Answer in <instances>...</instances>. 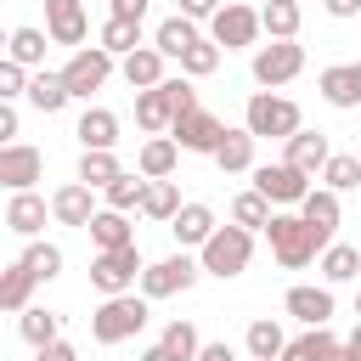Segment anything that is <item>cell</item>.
Segmentation results:
<instances>
[{
	"label": "cell",
	"instance_id": "cell-6",
	"mask_svg": "<svg viewBox=\"0 0 361 361\" xmlns=\"http://www.w3.org/2000/svg\"><path fill=\"white\" fill-rule=\"evenodd\" d=\"M113 68H118V56H113V51H102V45H79L56 73H62V85H68V96H73V102H90V96L113 79Z\"/></svg>",
	"mask_w": 361,
	"mask_h": 361
},
{
	"label": "cell",
	"instance_id": "cell-47",
	"mask_svg": "<svg viewBox=\"0 0 361 361\" xmlns=\"http://www.w3.org/2000/svg\"><path fill=\"white\" fill-rule=\"evenodd\" d=\"M220 6H226V0H180V17H192V23H209Z\"/></svg>",
	"mask_w": 361,
	"mask_h": 361
},
{
	"label": "cell",
	"instance_id": "cell-48",
	"mask_svg": "<svg viewBox=\"0 0 361 361\" xmlns=\"http://www.w3.org/2000/svg\"><path fill=\"white\" fill-rule=\"evenodd\" d=\"M107 6H113L107 17H135V23H147V6H152V0H107Z\"/></svg>",
	"mask_w": 361,
	"mask_h": 361
},
{
	"label": "cell",
	"instance_id": "cell-36",
	"mask_svg": "<svg viewBox=\"0 0 361 361\" xmlns=\"http://www.w3.org/2000/svg\"><path fill=\"white\" fill-rule=\"evenodd\" d=\"M243 344H248V361H276V355H282V344H288V333H282V322L259 316V322H248Z\"/></svg>",
	"mask_w": 361,
	"mask_h": 361
},
{
	"label": "cell",
	"instance_id": "cell-41",
	"mask_svg": "<svg viewBox=\"0 0 361 361\" xmlns=\"http://www.w3.org/2000/svg\"><path fill=\"white\" fill-rule=\"evenodd\" d=\"M45 45H51V34H45V28H11V51H6V56H11V62H23V68L34 73V68L45 62Z\"/></svg>",
	"mask_w": 361,
	"mask_h": 361
},
{
	"label": "cell",
	"instance_id": "cell-34",
	"mask_svg": "<svg viewBox=\"0 0 361 361\" xmlns=\"http://www.w3.org/2000/svg\"><path fill=\"white\" fill-rule=\"evenodd\" d=\"M192 39H203V34H197V23H192V17H180V11H175V17H164V23L152 28V45H158L169 62H180V51H186Z\"/></svg>",
	"mask_w": 361,
	"mask_h": 361
},
{
	"label": "cell",
	"instance_id": "cell-54",
	"mask_svg": "<svg viewBox=\"0 0 361 361\" xmlns=\"http://www.w3.org/2000/svg\"><path fill=\"white\" fill-rule=\"evenodd\" d=\"M141 361H169V355H164L158 344H147V350H141Z\"/></svg>",
	"mask_w": 361,
	"mask_h": 361
},
{
	"label": "cell",
	"instance_id": "cell-11",
	"mask_svg": "<svg viewBox=\"0 0 361 361\" xmlns=\"http://www.w3.org/2000/svg\"><path fill=\"white\" fill-rule=\"evenodd\" d=\"M169 135H175L180 152H209V158H214V147H220V135H226V118H214V113L197 102L192 113H180V118L169 124Z\"/></svg>",
	"mask_w": 361,
	"mask_h": 361
},
{
	"label": "cell",
	"instance_id": "cell-33",
	"mask_svg": "<svg viewBox=\"0 0 361 361\" xmlns=\"http://www.w3.org/2000/svg\"><path fill=\"white\" fill-rule=\"evenodd\" d=\"M34 288H39V276L17 259V265H6L0 271V310H28L34 305Z\"/></svg>",
	"mask_w": 361,
	"mask_h": 361
},
{
	"label": "cell",
	"instance_id": "cell-32",
	"mask_svg": "<svg viewBox=\"0 0 361 361\" xmlns=\"http://www.w3.org/2000/svg\"><path fill=\"white\" fill-rule=\"evenodd\" d=\"M299 23H305V6L299 0H265L259 6V28L271 39H299Z\"/></svg>",
	"mask_w": 361,
	"mask_h": 361
},
{
	"label": "cell",
	"instance_id": "cell-29",
	"mask_svg": "<svg viewBox=\"0 0 361 361\" xmlns=\"http://www.w3.org/2000/svg\"><path fill=\"white\" fill-rule=\"evenodd\" d=\"M141 192H147V175L135 169H124V175H113L107 186H102V209H118V214H141Z\"/></svg>",
	"mask_w": 361,
	"mask_h": 361
},
{
	"label": "cell",
	"instance_id": "cell-31",
	"mask_svg": "<svg viewBox=\"0 0 361 361\" xmlns=\"http://www.w3.org/2000/svg\"><path fill=\"white\" fill-rule=\"evenodd\" d=\"M355 276H361V248L327 243V248H322V282H327V288H344V282H355Z\"/></svg>",
	"mask_w": 361,
	"mask_h": 361
},
{
	"label": "cell",
	"instance_id": "cell-14",
	"mask_svg": "<svg viewBox=\"0 0 361 361\" xmlns=\"http://www.w3.org/2000/svg\"><path fill=\"white\" fill-rule=\"evenodd\" d=\"M96 186H85V180H68V186H56L51 192V220L56 226H73V231H85L90 220H96Z\"/></svg>",
	"mask_w": 361,
	"mask_h": 361
},
{
	"label": "cell",
	"instance_id": "cell-53",
	"mask_svg": "<svg viewBox=\"0 0 361 361\" xmlns=\"http://www.w3.org/2000/svg\"><path fill=\"white\" fill-rule=\"evenodd\" d=\"M338 361H361V322H355V333L344 338V350H338Z\"/></svg>",
	"mask_w": 361,
	"mask_h": 361
},
{
	"label": "cell",
	"instance_id": "cell-17",
	"mask_svg": "<svg viewBox=\"0 0 361 361\" xmlns=\"http://www.w3.org/2000/svg\"><path fill=\"white\" fill-rule=\"evenodd\" d=\"M299 214H305V226L322 237V248L333 243V231H338V220H344V203H338V192L333 186H310L305 197H299Z\"/></svg>",
	"mask_w": 361,
	"mask_h": 361
},
{
	"label": "cell",
	"instance_id": "cell-27",
	"mask_svg": "<svg viewBox=\"0 0 361 361\" xmlns=\"http://www.w3.org/2000/svg\"><path fill=\"white\" fill-rule=\"evenodd\" d=\"M17 333H23V344L45 350V344H56V338H62V316H56V310H45V305H28V310H17Z\"/></svg>",
	"mask_w": 361,
	"mask_h": 361
},
{
	"label": "cell",
	"instance_id": "cell-8",
	"mask_svg": "<svg viewBox=\"0 0 361 361\" xmlns=\"http://www.w3.org/2000/svg\"><path fill=\"white\" fill-rule=\"evenodd\" d=\"M248 175H254V192H259L271 209H299V197L310 192V175L293 169L288 158H282V164H254Z\"/></svg>",
	"mask_w": 361,
	"mask_h": 361
},
{
	"label": "cell",
	"instance_id": "cell-40",
	"mask_svg": "<svg viewBox=\"0 0 361 361\" xmlns=\"http://www.w3.org/2000/svg\"><path fill=\"white\" fill-rule=\"evenodd\" d=\"M158 350H164L169 361H197L203 338H197V327H192V322H169V327L158 333Z\"/></svg>",
	"mask_w": 361,
	"mask_h": 361
},
{
	"label": "cell",
	"instance_id": "cell-39",
	"mask_svg": "<svg viewBox=\"0 0 361 361\" xmlns=\"http://www.w3.org/2000/svg\"><path fill=\"white\" fill-rule=\"evenodd\" d=\"M96 45L113 51V56H130V51L141 45V23H135V17H107L102 34H96Z\"/></svg>",
	"mask_w": 361,
	"mask_h": 361
},
{
	"label": "cell",
	"instance_id": "cell-3",
	"mask_svg": "<svg viewBox=\"0 0 361 361\" xmlns=\"http://www.w3.org/2000/svg\"><path fill=\"white\" fill-rule=\"evenodd\" d=\"M248 259H254V231H248V226H214V231H209V243L197 248L203 276H220V282L243 276V271H248Z\"/></svg>",
	"mask_w": 361,
	"mask_h": 361
},
{
	"label": "cell",
	"instance_id": "cell-55",
	"mask_svg": "<svg viewBox=\"0 0 361 361\" xmlns=\"http://www.w3.org/2000/svg\"><path fill=\"white\" fill-rule=\"evenodd\" d=\"M6 51H11V34H6V28H0V56H6Z\"/></svg>",
	"mask_w": 361,
	"mask_h": 361
},
{
	"label": "cell",
	"instance_id": "cell-1",
	"mask_svg": "<svg viewBox=\"0 0 361 361\" xmlns=\"http://www.w3.org/2000/svg\"><path fill=\"white\" fill-rule=\"evenodd\" d=\"M147 305H152V299L135 293V288H130V293H107V299L90 310V338H96V344H130V338L152 322Z\"/></svg>",
	"mask_w": 361,
	"mask_h": 361
},
{
	"label": "cell",
	"instance_id": "cell-4",
	"mask_svg": "<svg viewBox=\"0 0 361 361\" xmlns=\"http://www.w3.org/2000/svg\"><path fill=\"white\" fill-rule=\"evenodd\" d=\"M305 118H299V102L293 96H282V90H254L248 96V107H243V130L254 135V141H288L293 130H299Z\"/></svg>",
	"mask_w": 361,
	"mask_h": 361
},
{
	"label": "cell",
	"instance_id": "cell-49",
	"mask_svg": "<svg viewBox=\"0 0 361 361\" xmlns=\"http://www.w3.org/2000/svg\"><path fill=\"white\" fill-rule=\"evenodd\" d=\"M17 141V102H0V147Z\"/></svg>",
	"mask_w": 361,
	"mask_h": 361
},
{
	"label": "cell",
	"instance_id": "cell-13",
	"mask_svg": "<svg viewBox=\"0 0 361 361\" xmlns=\"http://www.w3.org/2000/svg\"><path fill=\"white\" fill-rule=\"evenodd\" d=\"M39 175H45V152L39 147H28V141H6L0 147V186L6 192H28Z\"/></svg>",
	"mask_w": 361,
	"mask_h": 361
},
{
	"label": "cell",
	"instance_id": "cell-46",
	"mask_svg": "<svg viewBox=\"0 0 361 361\" xmlns=\"http://www.w3.org/2000/svg\"><path fill=\"white\" fill-rule=\"evenodd\" d=\"M164 90H169V107H175V118L197 107V90H192V79H186V73H164Z\"/></svg>",
	"mask_w": 361,
	"mask_h": 361
},
{
	"label": "cell",
	"instance_id": "cell-23",
	"mask_svg": "<svg viewBox=\"0 0 361 361\" xmlns=\"http://www.w3.org/2000/svg\"><path fill=\"white\" fill-rule=\"evenodd\" d=\"M135 124H141L147 135H169V124H175V107H169V90H164V79H158L152 90H135Z\"/></svg>",
	"mask_w": 361,
	"mask_h": 361
},
{
	"label": "cell",
	"instance_id": "cell-10",
	"mask_svg": "<svg viewBox=\"0 0 361 361\" xmlns=\"http://www.w3.org/2000/svg\"><path fill=\"white\" fill-rule=\"evenodd\" d=\"M197 276H203V265L180 248V254H169V259H158V265H141V293H147V299H175V293H186Z\"/></svg>",
	"mask_w": 361,
	"mask_h": 361
},
{
	"label": "cell",
	"instance_id": "cell-52",
	"mask_svg": "<svg viewBox=\"0 0 361 361\" xmlns=\"http://www.w3.org/2000/svg\"><path fill=\"white\" fill-rule=\"evenodd\" d=\"M197 361H237V350H231V344H203Z\"/></svg>",
	"mask_w": 361,
	"mask_h": 361
},
{
	"label": "cell",
	"instance_id": "cell-22",
	"mask_svg": "<svg viewBox=\"0 0 361 361\" xmlns=\"http://www.w3.org/2000/svg\"><path fill=\"white\" fill-rule=\"evenodd\" d=\"M135 169H141L147 180H169V175L180 169V147H175V135H147L141 152H135Z\"/></svg>",
	"mask_w": 361,
	"mask_h": 361
},
{
	"label": "cell",
	"instance_id": "cell-9",
	"mask_svg": "<svg viewBox=\"0 0 361 361\" xmlns=\"http://www.w3.org/2000/svg\"><path fill=\"white\" fill-rule=\"evenodd\" d=\"M259 34H265V28H259V11L243 6V0H226V6L209 17V39H214L220 51H248Z\"/></svg>",
	"mask_w": 361,
	"mask_h": 361
},
{
	"label": "cell",
	"instance_id": "cell-43",
	"mask_svg": "<svg viewBox=\"0 0 361 361\" xmlns=\"http://www.w3.org/2000/svg\"><path fill=\"white\" fill-rule=\"evenodd\" d=\"M214 68H220V45H214L209 34H203V39H192V45L180 51V73H186V79H209Z\"/></svg>",
	"mask_w": 361,
	"mask_h": 361
},
{
	"label": "cell",
	"instance_id": "cell-35",
	"mask_svg": "<svg viewBox=\"0 0 361 361\" xmlns=\"http://www.w3.org/2000/svg\"><path fill=\"white\" fill-rule=\"evenodd\" d=\"M113 175H124V164H118V152H113V147H85V152H79V175H73V180H85V186H96V192H102Z\"/></svg>",
	"mask_w": 361,
	"mask_h": 361
},
{
	"label": "cell",
	"instance_id": "cell-30",
	"mask_svg": "<svg viewBox=\"0 0 361 361\" xmlns=\"http://www.w3.org/2000/svg\"><path fill=\"white\" fill-rule=\"evenodd\" d=\"M85 231H90L96 248H130V243H135V226H130V214H118V209H96V220H90Z\"/></svg>",
	"mask_w": 361,
	"mask_h": 361
},
{
	"label": "cell",
	"instance_id": "cell-19",
	"mask_svg": "<svg viewBox=\"0 0 361 361\" xmlns=\"http://www.w3.org/2000/svg\"><path fill=\"white\" fill-rule=\"evenodd\" d=\"M282 147H288L282 158H288L293 169H305V175H322V164L333 158V147H327V135H322V130H305V124H299V130H293V135H288Z\"/></svg>",
	"mask_w": 361,
	"mask_h": 361
},
{
	"label": "cell",
	"instance_id": "cell-2",
	"mask_svg": "<svg viewBox=\"0 0 361 361\" xmlns=\"http://www.w3.org/2000/svg\"><path fill=\"white\" fill-rule=\"evenodd\" d=\"M265 243H271V254H276L282 271H299V265H310V259L322 254V237H316V231L305 226V214H293V209H271Z\"/></svg>",
	"mask_w": 361,
	"mask_h": 361
},
{
	"label": "cell",
	"instance_id": "cell-12",
	"mask_svg": "<svg viewBox=\"0 0 361 361\" xmlns=\"http://www.w3.org/2000/svg\"><path fill=\"white\" fill-rule=\"evenodd\" d=\"M282 310H288L293 322H305V327H327L338 305H333V288H327V282H293L288 299H282Z\"/></svg>",
	"mask_w": 361,
	"mask_h": 361
},
{
	"label": "cell",
	"instance_id": "cell-56",
	"mask_svg": "<svg viewBox=\"0 0 361 361\" xmlns=\"http://www.w3.org/2000/svg\"><path fill=\"white\" fill-rule=\"evenodd\" d=\"M355 316H361V293H355Z\"/></svg>",
	"mask_w": 361,
	"mask_h": 361
},
{
	"label": "cell",
	"instance_id": "cell-24",
	"mask_svg": "<svg viewBox=\"0 0 361 361\" xmlns=\"http://www.w3.org/2000/svg\"><path fill=\"white\" fill-rule=\"evenodd\" d=\"M338 350H344V344H338L327 327H305L299 338H288V344H282V355H276V361H338Z\"/></svg>",
	"mask_w": 361,
	"mask_h": 361
},
{
	"label": "cell",
	"instance_id": "cell-7",
	"mask_svg": "<svg viewBox=\"0 0 361 361\" xmlns=\"http://www.w3.org/2000/svg\"><path fill=\"white\" fill-rule=\"evenodd\" d=\"M141 282V248L130 243V248H96V259H90V288L107 299V293H130Z\"/></svg>",
	"mask_w": 361,
	"mask_h": 361
},
{
	"label": "cell",
	"instance_id": "cell-26",
	"mask_svg": "<svg viewBox=\"0 0 361 361\" xmlns=\"http://www.w3.org/2000/svg\"><path fill=\"white\" fill-rule=\"evenodd\" d=\"M73 135H79V147H118V113L113 107H85Z\"/></svg>",
	"mask_w": 361,
	"mask_h": 361
},
{
	"label": "cell",
	"instance_id": "cell-25",
	"mask_svg": "<svg viewBox=\"0 0 361 361\" xmlns=\"http://www.w3.org/2000/svg\"><path fill=\"white\" fill-rule=\"evenodd\" d=\"M68 102H73V96H68V85H62V73H51V68H34V73H28V107H34V113L51 118V113H62Z\"/></svg>",
	"mask_w": 361,
	"mask_h": 361
},
{
	"label": "cell",
	"instance_id": "cell-20",
	"mask_svg": "<svg viewBox=\"0 0 361 361\" xmlns=\"http://www.w3.org/2000/svg\"><path fill=\"white\" fill-rule=\"evenodd\" d=\"M214 226H220V220H214V209H209V203H180V209H175V220H169V237H175L180 248H203Z\"/></svg>",
	"mask_w": 361,
	"mask_h": 361
},
{
	"label": "cell",
	"instance_id": "cell-15",
	"mask_svg": "<svg viewBox=\"0 0 361 361\" xmlns=\"http://www.w3.org/2000/svg\"><path fill=\"white\" fill-rule=\"evenodd\" d=\"M45 34L51 45H85L90 34V17H85V0H45Z\"/></svg>",
	"mask_w": 361,
	"mask_h": 361
},
{
	"label": "cell",
	"instance_id": "cell-18",
	"mask_svg": "<svg viewBox=\"0 0 361 361\" xmlns=\"http://www.w3.org/2000/svg\"><path fill=\"white\" fill-rule=\"evenodd\" d=\"M45 220H51V197H39L34 186H28V192H11L6 226H11L17 237H45Z\"/></svg>",
	"mask_w": 361,
	"mask_h": 361
},
{
	"label": "cell",
	"instance_id": "cell-44",
	"mask_svg": "<svg viewBox=\"0 0 361 361\" xmlns=\"http://www.w3.org/2000/svg\"><path fill=\"white\" fill-rule=\"evenodd\" d=\"M265 220H271V203L248 186V192H237L231 197V226H248V231H265Z\"/></svg>",
	"mask_w": 361,
	"mask_h": 361
},
{
	"label": "cell",
	"instance_id": "cell-50",
	"mask_svg": "<svg viewBox=\"0 0 361 361\" xmlns=\"http://www.w3.org/2000/svg\"><path fill=\"white\" fill-rule=\"evenodd\" d=\"M34 361H79V350L56 338V344H45V350H34Z\"/></svg>",
	"mask_w": 361,
	"mask_h": 361
},
{
	"label": "cell",
	"instance_id": "cell-21",
	"mask_svg": "<svg viewBox=\"0 0 361 361\" xmlns=\"http://www.w3.org/2000/svg\"><path fill=\"white\" fill-rule=\"evenodd\" d=\"M164 62H169V56H164L158 45H135L130 56H118V73H124L130 90H152V85L164 79Z\"/></svg>",
	"mask_w": 361,
	"mask_h": 361
},
{
	"label": "cell",
	"instance_id": "cell-16",
	"mask_svg": "<svg viewBox=\"0 0 361 361\" xmlns=\"http://www.w3.org/2000/svg\"><path fill=\"white\" fill-rule=\"evenodd\" d=\"M316 90H322V102L338 107V113L361 107V62H333V68H322V73H316Z\"/></svg>",
	"mask_w": 361,
	"mask_h": 361
},
{
	"label": "cell",
	"instance_id": "cell-37",
	"mask_svg": "<svg viewBox=\"0 0 361 361\" xmlns=\"http://www.w3.org/2000/svg\"><path fill=\"white\" fill-rule=\"evenodd\" d=\"M175 209H180V186H175V175H169V180H147V192H141V214L158 220V226H169Z\"/></svg>",
	"mask_w": 361,
	"mask_h": 361
},
{
	"label": "cell",
	"instance_id": "cell-5",
	"mask_svg": "<svg viewBox=\"0 0 361 361\" xmlns=\"http://www.w3.org/2000/svg\"><path fill=\"white\" fill-rule=\"evenodd\" d=\"M254 85L259 90H282L305 73V45L299 39H271V45H254V62H248Z\"/></svg>",
	"mask_w": 361,
	"mask_h": 361
},
{
	"label": "cell",
	"instance_id": "cell-28",
	"mask_svg": "<svg viewBox=\"0 0 361 361\" xmlns=\"http://www.w3.org/2000/svg\"><path fill=\"white\" fill-rule=\"evenodd\" d=\"M214 164H220L226 175H248V169H254V135L226 124V135H220V147H214Z\"/></svg>",
	"mask_w": 361,
	"mask_h": 361
},
{
	"label": "cell",
	"instance_id": "cell-45",
	"mask_svg": "<svg viewBox=\"0 0 361 361\" xmlns=\"http://www.w3.org/2000/svg\"><path fill=\"white\" fill-rule=\"evenodd\" d=\"M17 96H28V68L0 56V102H17Z\"/></svg>",
	"mask_w": 361,
	"mask_h": 361
},
{
	"label": "cell",
	"instance_id": "cell-42",
	"mask_svg": "<svg viewBox=\"0 0 361 361\" xmlns=\"http://www.w3.org/2000/svg\"><path fill=\"white\" fill-rule=\"evenodd\" d=\"M322 186H333L338 197L355 192V186H361V158H355V152H333V158L322 164Z\"/></svg>",
	"mask_w": 361,
	"mask_h": 361
},
{
	"label": "cell",
	"instance_id": "cell-38",
	"mask_svg": "<svg viewBox=\"0 0 361 361\" xmlns=\"http://www.w3.org/2000/svg\"><path fill=\"white\" fill-rule=\"evenodd\" d=\"M23 265H28L39 282H56V276H62V265H68V254H62L56 243H45V237H28V248H23Z\"/></svg>",
	"mask_w": 361,
	"mask_h": 361
},
{
	"label": "cell",
	"instance_id": "cell-51",
	"mask_svg": "<svg viewBox=\"0 0 361 361\" xmlns=\"http://www.w3.org/2000/svg\"><path fill=\"white\" fill-rule=\"evenodd\" d=\"M322 6H327V17H338V23L361 17V0H322Z\"/></svg>",
	"mask_w": 361,
	"mask_h": 361
}]
</instances>
